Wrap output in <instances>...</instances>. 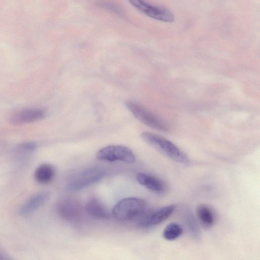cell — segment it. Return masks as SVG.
Listing matches in <instances>:
<instances>
[{"mask_svg": "<svg viewBox=\"0 0 260 260\" xmlns=\"http://www.w3.org/2000/svg\"><path fill=\"white\" fill-rule=\"evenodd\" d=\"M46 115L45 111L40 108H28L16 111L9 117L11 123L20 125L29 123L43 119Z\"/></svg>", "mask_w": 260, "mask_h": 260, "instance_id": "cell-9", "label": "cell"}, {"mask_svg": "<svg viewBox=\"0 0 260 260\" xmlns=\"http://www.w3.org/2000/svg\"><path fill=\"white\" fill-rule=\"evenodd\" d=\"M96 158L102 161L113 162L120 161L133 164L136 161L135 156L128 148L120 145H110L98 151Z\"/></svg>", "mask_w": 260, "mask_h": 260, "instance_id": "cell-5", "label": "cell"}, {"mask_svg": "<svg viewBox=\"0 0 260 260\" xmlns=\"http://www.w3.org/2000/svg\"><path fill=\"white\" fill-rule=\"evenodd\" d=\"M86 212L91 216L101 219H107L109 214L102 203L95 198L88 199L85 206Z\"/></svg>", "mask_w": 260, "mask_h": 260, "instance_id": "cell-13", "label": "cell"}, {"mask_svg": "<svg viewBox=\"0 0 260 260\" xmlns=\"http://www.w3.org/2000/svg\"><path fill=\"white\" fill-rule=\"evenodd\" d=\"M50 193L47 191H42L32 196L23 204L18 210L19 214L26 217L45 205L50 199Z\"/></svg>", "mask_w": 260, "mask_h": 260, "instance_id": "cell-10", "label": "cell"}, {"mask_svg": "<svg viewBox=\"0 0 260 260\" xmlns=\"http://www.w3.org/2000/svg\"><path fill=\"white\" fill-rule=\"evenodd\" d=\"M146 209V203L142 199L130 197L117 202L112 210L113 216L121 221H127L139 217Z\"/></svg>", "mask_w": 260, "mask_h": 260, "instance_id": "cell-2", "label": "cell"}, {"mask_svg": "<svg viewBox=\"0 0 260 260\" xmlns=\"http://www.w3.org/2000/svg\"><path fill=\"white\" fill-rule=\"evenodd\" d=\"M175 208L174 205H168L145 211L139 217L138 225L141 228H148L156 225L168 218Z\"/></svg>", "mask_w": 260, "mask_h": 260, "instance_id": "cell-6", "label": "cell"}, {"mask_svg": "<svg viewBox=\"0 0 260 260\" xmlns=\"http://www.w3.org/2000/svg\"><path fill=\"white\" fill-rule=\"evenodd\" d=\"M184 215L186 226L192 237L196 240H200L201 231L194 215L190 211L187 210Z\"/></svg>", "mask_w": 260, "mask_h": 260, "instance_id": "cell-15", "label": "cell"}, {"mask_svg": "<svg viewBox=\"0 0 260 260\" xmlns=\"http://www.w3.org/2000/svg\"><path fill=\"white\" fill-rule=\"evenodd\" d=\"M136 180L141 185L157 194L166 192V184L160 179L144 173H139L136 176Z\"/></svg>", "mask_w": 260, "mask_h": 260, "instance_id": "cell-11", "label": "cell"}, {"mask_svg": "<svg viewBox=\"0 0 260 260\" xmlns=\"http://www.w3.org/2000/svg\"><path fill=\"white\" fill-rule=\"evenodd\" d=\"M183 233L181 226L176 222H171L168 224L163 231L164 238L168 241H173L179 237Z\"/></svg>", "mask_w": 260, "mask_h": 260, "instance_id": "cell-16", "label": "cell"}, {"mask_svg": "<svg viewBox=\"0 0 260 260\" xmlns=\"http://www.w3.org/2000/svg\"><path fill=\"white\" fill-rule=\"evenodd\" d=\"M106 174L102 167H92L84 169L73 176L67 183L68 190L76 191L100 180Z\"/></svg>", "mask_w": 260, "mask_h": 260, "instance_id": "cell-3", "label": "cell"}, {"mask_svg": "<svg viewBox=\"0 0 260 260\" xmlns=\"http://www.w3.org/2000/svg\"><path fill=\"white\" fill-rule=\"evenodd\" d=\"M19 148L26 151H32L36 149V145L33 142H27L21 144Z\"/></svg>", "mask_w": 260, "mask_h": 260, "instance_id": "cell-17", "label": "cell"}, {"mask_svg": "<svg viewBox=\"0 0 260 260\" xmlns=\"http://www.w3.org/2000/svg\"><path fill=\"white\" fill-rule=\"evenodd\" d=\"M56 211L61 218L70 221L78 220L82 214L79 203L74 199L69 198L59 200L56 204Z\"/></svg>", "mask_w": 260, "mask_h": 260, "instance_id": "cell-8", "label": "cell"}, {"mask_svg": "<svg viewBox=\"0 0 260 260\" xmlns=\"http://www.w3.org/2000/svg\"><path fill=\"white\" fill-rule=\"evenodd\" d=\"M12 258L7 253L0 247V260H10Z\"/></svg>", "mask_w": 260, "mask_h": 260, "instance_id": "cell-18", "label": "cell"}, {"mask_svg": "<svg viewBox=\"0 0 260 260\" xmlns=\"http://www.w3.org/2000/svg\"><path fill=\"white\" fill-rule=\"evenodd\" d=\"M125 104L133 115L145 125L162 131L169 130L165 122L141 105L133 101H127Z\"/></svg>", "mask_w": 260, "mask_h": 260, "instance_id": "cell-4", "label": "cell"}, {"mask_svg": "<svg viewBox=\"0 0 260 260\" xmlns=\"http://www.w3.org/2000/svg\"><path fill=\"white\" fill-rule=\"evenodd\" d=\"M102 5H103V7L108 8V9H110L112 11H115L116 12L119 11L118 8H117V7L115 6V5H112L111 4H109L108 3H104L102 4Z\"/></svg>", "mask_w": 260, "mask_h": 260, "instance_id": "cell-19", "label": "cell"}, {"mask_svg": "<svg viewBox=\"0 0 260 260\" xmlns=\"http://www.w3.org/2000/svg\"><path fill=\"white\" fill-rule=\"evenodd\" d=\"M141 137L146 143L172 160L183 165H189L190 160L187 155L169 140L147 132L143 133Z\"/></svg>", "mask_w": 260, "mask_h": 260, "instance_id": "cell-1", "label": "cell"}, {"mask_svg": "<svg viewBox=\"0 0 260 260\" xmlns=\"http://www.w3.org/2000/svg\"><path fill=\"white\" fill-rule=\"evenodd\" d=\"M55 175L54 168L50 164L40 165L35 172L36 180L41 184H47L52 181Z\"/></svg>", "mask_w": 260, "mask_h": 260, "instance_id": "cell-14", "label": "cell"}, {"mask_svg": "<svg viewBox=\"0 0 260 260\" xmlns=\"http://www.w3.org/2000/svg\"><path fill=\"white\" fill-rule=\"evenodd\" d=\"M130 3L138 10L153 19L167 22L174 20V16L168 10L149 5L143 0H129Z\"/></svg>", "mask_w": 260, "mask_h": 260, "instance_id": "cell-7", "label": "cell"}, {"mask_svg": "<svg viewBox=\"0 0 260 260\" xmlns=\"http://www.w3.org/2000/svg\"><path fill=\"white\" fill-rule=\"evenodd\" d=\"M196 214L199 223L204 228L209 229L214 224L215 213L213 210L208 205H199L197 207Z\"/></svg>", "mask_w": 260, "mask_h": 260, "instance_id": "cell-12", "label": "cell"}]
</instances>
